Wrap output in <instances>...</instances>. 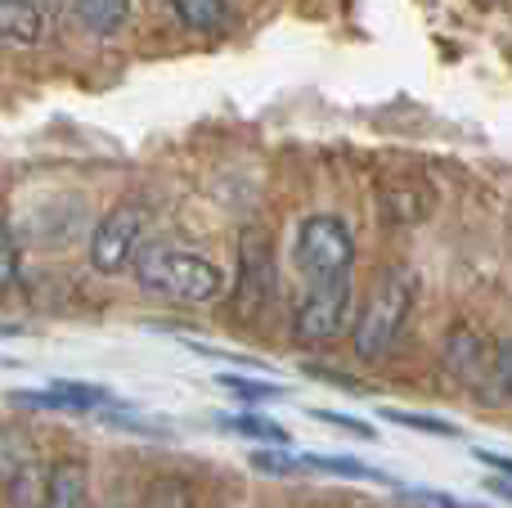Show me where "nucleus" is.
<instances>
[{
  "label": "nucleus",
  "mask_w": 512,
  "mask_h": 508,
  "mask_svg": "<svg viewBox=\"0 0 512 508\" xmlns=\"http://www.w3.org/2000/svg\"><path fill=\"white\" fill-rule=\"evenodd\" d=\"M225 428L234 432V437H252V441H274V446H288V428L274 419H265V414H239V419H225Z\"/></svg>",
  "instance_id": "15"
},
{
  "label": "nucleus",
  "mask_w": 512,
  "mask_h": 508,
  "mask_svg": "<svg viewBox=\"0 0 512 508\" xmlns=\"http://www.w3.org/2000/svg\"><path fill=\"white\" fill-rule=\"evenodd\" d=\"M90 504V473L81 459H54L50 486H45L41 508H86Z\"/></svg>",
  "instance_id": "9"
},
{
  "label": "nucleus",
  "mask_w": 512,
  "mask_h": 508,
  "mask_svg": "<svg viewBox=\"0 0 512 508\" xmlns=\"http://www.w3.org/2000/svg\"><path fill=\"white\" fill-rule=\"evenodd\" d=\"M382 419L391 423H405V428L414 432H432V437H459V428L445 419H432V414H409V410H382Z\"/></svg>",
  "instance_id": "17"
},
{
  "label": "nucleus",
  "mask_w": 512,
  "mask_h": 508,
  "mask_svg": "<svg viewBox=\"0 0 512 508\" xmlns=\"http://www.w3.org/2000/svg\"><path fill=\"white\" fill-rule=\"evenodd\" d=\"M144 225H149V207L135 203V198H126L113 212H104V221L90 234V266H95L99 275H117V270L135 266Z\"/></svg>",
  "instance_id": "4"
},
{
  "label": "nucleus",
  "mask_w": 512,
  "mask_h": 508,
  "mask_svg": "<svg viewBox=\"0 0 512 508\" xmlns=\"http://www.w3.org/2000/svg\"><path fill=\"white\" fill-rule=\"evenodd\" d=\"M18 266H23V257H18V239H14V230H5V288L18 284Z\"/></svg>",
  "instance_id": "20"
},
{
  "label": "nucleus",
  "mask_w": 512,
  "mask_h": 508,
  "mask_svg": "<svg viewBox=\"0 0 512 508\" xmlns=\"http://www.w3.org/2000/svg\"><path fill=\"white\" fill-rule=\"evenodd\" d=\"M0 32L5 45L27 50L41 36V0H0Z\"/></svg>",
  "instance_id": "11"
},
{
  "label": "nucleus",
  "mask_w": 512,
  "mask_h": 508,
  "mask_svg": "<svg viewBox=\"0 0 512 508\" xmlns=\"http://www.w3.org/2000/svg\"><path fill=\"white\" fill-rule=\"evenodd\" d=\"M0 477H5L9 508H41L45 486H50V468L41 464L32 437H23L18 428L5 432V446H0Z\"/></svg>",
  "instance_id": "7"
},
{
  "label": "nucleus",
  "mask_w": 512,
  "mask_h": 508,
  "mask_svg": "<svg viewBox=\"0 0 512 508\" xmlns=\"http://www.w3.org/2000/svg\"><path fill=\"white\" fill-rule=\"evenodd\" d=\"M279 293V266H274V243L261 230H248L239 243V288H234V315L261 320V311Z\"/></svg>",
  "instance_id": "6"
},
{
  "label": "nucleus",
  "mask_w": 512,
  "mask_h": 508,
  "mask_svg": "<svg viewBox=\"0 0 512 508\" xmlns=\"http://www.w3.org/2000/svg\"><path fill=\"white\" fill-rule=\"evenodd\" d=\"M315 419H319V423H333V428H342V432H355V437H373V428H369V423H360V419H351V414H333V410H315Z\"/></svg>",
  "instance_id": "19"
},
{
  "label": "nucleus",
  "mask_w": 512,
  "mask_h": 508,
  "mask_svg": "<svg viewBox=\"0 0 512 508\" xmlns=\"http://www.w3.org/2000/svg\"><path fill=\"white\" fill-rule=\"evenodd\" d=\"M414 297H418V279L409 266H396L373 284L369 302H364L360 320H355V356L360 360H382L396 338L405 333L409 311H414Z\"/></svg>",
  "instance_id": "2"
},
{
  "label": "nucleus",
  "mask_w": 512,
  "mask_h": 508,
  "mask_svg": "<svg viewBox=\"0 0 512 508\" xmlns=\"http://www.w3.org/2000/svg\"><path fill=\"white\" fill-rule=\"evenodd\" d=\"M135 279L140 288L171 302H189V306H207L221 302L225 293V270L212 257L194 248H176V243H149L135 257Z\"/></svg>",
  "instance_id": "1"
},
{
  "label": "nucleus",
  "mask_w": 512,
  "mask_h": 508,
  "mask_svg": "<svg viewBox=\"0 0 512 508\" xmlns=\"http://www.w3.org/2000/svg\"><path fill=\"white\" fill-rule=\"evenodd\" d=\"M149 508H194V500H189V491L180 482H158L149 495Z\"/></svg>",
  "instance_id": "18"
},
{
  "label": "nucleus",
  "mask_w": 512,
  "mask_h": 508,
  "mask_svg": "<svg viewBox=\"0 0 512 508\" xmlns=\"http://www.w3.org/2000/svg\"><path fill=\"white\" fill-rule=\"evenodd\" d=\"M126 14H131V0H77L81 27H86V32H95V36L122 32Z\"/></svg>",
  "instance_id": "12"
},
{
  "label": "nucleus",
  "mask_w": 512,
  "mask_h": 508,
  "mask_svg": "<svg viewBox=\"0 0 512 508\" xmlns=\"http://www.w3.org/2000/svg\"><path fill=\"white\" fill-rule=\"evenodd\" d=\"M176 18L189 27V32H221L230 23V5L225 0H171Z\"/></svg>",
  "instance_id": "13"
},
{
  "label": "nucleus",
  "mask_w": 512,
  "mask_h": 508,
  "mask_svg": "<svg viewBox=\"0 0 512 508\" xmlns=\"http://www.w3.org/2000/svg\"><path fill=\"white\" fill-rule=\"evenodd\" d=\"M351 324V279H328L310 284L306 297L292 311V338L301 347H324Z\"/></svg>",
  "instance_id": "5"
},
{
  "label": "nucleus",
  "mask_w": 512,
  "mask_h": 508,
  "mask_svg": "<svg viewBox=\"0 0 512 508\" xmlns=\"http://www.w3.org/2000/svg\"><path fill=\"white\" fill-rule=\"evenodd\" d=\"M490 365H495V351L486 347V338H481L472 324H454L450 338H445V369H450L459 383L481 392L490 378Z\"/></svg>",
  "instance_id": "8"
},
{
  "label": "nucleus",
  "mask_w": 512,
  "mask_h": 508,
  "mask_svg": "<svg viewBox=\"0 0 512 508\" xmlns=\"http://www.w3.org/2000/svg\"><path fill=\"white\" fill-rule=\"evenodd\" d=\"M221 387L230 396H239V401H279L283 396V387H274V383H256V378H234V374H225L221 378Z\"/></svg>",
  "instance_id": "16"
},
{
  "label": "nucleus",
  "mask_w": 512,
  "mask_h": 508,
  "mask_svg": "<svg viewBox=\"0 0 512 508\" xmlns=\"http://www.w3.org/2000/svg\"><path fill=\"white\" fill-rule=\"evenodd\" d=\"M306 473H333V477H360V482H387L378 468L360 464V459H342V455H301Z\"/></svg>",
  "instance_id": "14"
},
{
  "label": "nucleus",
  "mask_w": 512,
  "mask_h": 508,
  "mask_svg": "<svg viewBox=\"0 0 512 508\" xmlns=\"http://www.w3.org/2000/svg\"><path fill=\"white\" fill-rule=\"evenodd\" d=\"M481 464H486V468H495V473H504V477H512V459L508 455H490V450H481Z\"/></svg>",
  "instance_id": "21"
},
{
  "label": "nucleus",
  "mask_w": 512,
  "mask_h": 508,
  "mask_svg": "<svg viewBox=\"0 0 512 508\" xmlns=\"http://www.w3.org/2000/svg\"><path fill=\"white\" fill-rule=\"evenodd\" d=\"M490 491L504 495V500H512V477H508V482H490Z\"/></svg>",
  "instance_id": "22"
},
{
  "label": "nucleus",
  "mask_w": 512,
  "mask_h": 508,
  "mask_svg": "<svg viewBox=\"0 0 512 508\" xmlns=\"http://www.w3.org/2000/svg\"><path fill=\"white\" fill-rule=\"evenodd\" d=\"M292 266L306 284H328V279H351L355 266V239L342 216H306L292 239Z\"/></svg>",
  "instance_id": "3"
},
{
  "label": "nucleus",
  "mask_w": 512,
  "mask_h": 508,
  "mask_svg": "<svg viewBox=\"0 0 512 508\" xmlns=\"http://www.w3.org/2000/svg\"><path fill=\"white\" fill-rule=\"evenodd\" d=\"M27 405H41V410H68V414H90V410H104L113 405V392L95 383H54L50 392L41 396H23Z\"/></svg>",
  "instance_id": "10"
}]
</instances>
